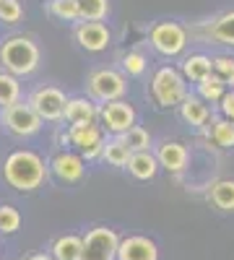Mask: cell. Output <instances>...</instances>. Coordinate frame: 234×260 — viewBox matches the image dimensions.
Wrapping results in <instances>:
<instances>
[{
  "instance_id": "cell-1",
  "label": "cell",
  "mask_w": 234,
  "mask_h": 260,
  "mask_svg": "<svg viewBox=\"0 0 234 260\" xmlns=\"http://www.w3.org/2000/svg\"><path fill=\"white\" fill-rule=\"evenodd\" d=\"M47 172L50 164H45V159L29 148L11 151L3 161V180L18 192H31L42 187V182L47 180Z\"/></svg>"
},
{
  "instance_id": "cell-2",
  "label": "cell",
  "mask_w": 234,
  "mask_h": 260,
  "mask_svg": "<svg viewBox=\"0 0 234 260\" xmlns=\"http://www.w3.org/2000/svg\"><path fill=\"white\" fill-rule=\"evenodd\" d=\"M39 57H42V52L31 37L13 34L0 42V68L18 78L31 76L39 68Z\"/></svg>"
},
{
  "instance_id": "cell-3",
  "label": "cell",
  "mask_w": 234,
  "mask_h": 260,
  "mask_svg": "<svg viewBox=\"0 0 234 260\" xmlns=\"http://www.w3.org/2000/svg\"><path fill=\"white\" fill-rule=\"evenodd\" d=\"M187 78L182 76L180 68H172V65H161V68L154 73L151 78V96L159 107L164 110H175L180 107L187 96Z\"/></svg>"
},
{
  "instance_id": "cell-4",
  "label": "cell",
  "mask_w": 234,
  "mask_h": 260,
  "mask_svg": "<svg viewBox=\"0 0 234 260\" xmlns=\"http://www.w3.org/2000/svg\"><path fill=\"white\" fill-rule=\"evenodd\" d=\"M60 141L65 146H76L78 154L86 161H94V159H102L107 138H104L102 122H86V125H68V130L60 136Z\"/></svg>"
},
{
  "instance_id": "cell-5",
  "label": "cell",
  "mask_w": 234,
  "mask_h": 260,
  "mask_svg": "<svg viewBox=\"0 0 234 260\" xmlns=\"http://www.w3.org/2000/svg\"><path fill=\"white\" fill-rule=\"evenodd\" d=\"M187 34L190 31L177 21H156L148 29V42H151L154 52H159L161 57H177L187 47Z\"/></svg>"
},
{
  "instance_id": "cell-6",
  "label": "cell",
  "mask_w": 234,
  "mask_h": 260,
  "mask_svg": "<svg viewBox=\"0 0 234 260\" xmlns=\"http://www.w3.org/2000/svg\"><path fill=\"white\" fill-rule=\"evenodd\" d=\"M86 91L94 102L107 104L127 94V78L115 68H96L86 81Z\"/></svg>"
},
{
  "instance_id": "cell-7",
  "label": "cell",
  "mask_w": 234,
  "mask_h": 260,
  "mask_svg": "<svg viewBox=\"0 0 234 260\" xmlns=\"http://www.w3.org/2000/svg\"><path fill=\"white\" fill-rule=\"evenodd\" d=\"M0 120H3L8 133L16 136V138H31V136H37L42 130V122H45L34 112V107L29 102L26 104L16 102L11 107H3V110H0Z\"/></svg>"
},
{
  "instance_id": "cell-8",
  "label": "cell",
  "mask_w": 234,
  "mask_h": 260,
  "mask_svg": "<svg viewBox=\"0 0 234 260\" xmlns=\"http://www.w3.org/2000/svg\"><path fill=\"white\" fill-rule=\"evenodd\" d=\"M34 112L45 120V122H60L65 120V107H68V96L65 91H60L57 86H37L26 99Z\"/></svg>"
},
{
  "instance_id": "cell-9",
  "label": "cell",
  "mask_w": 234,
  "mask_h": 260,
  "mask_svg": "<svg viewBox=\"0 0 234 260\" xmlns=\"http://www.w3.org/2000/svg\"><path fill=\"white\" fill-rule=\"evenodd\" d=\"M138 115H136V107L125 99H115L99 107V122L104 127V133L110 136H122L127 133L133 125H136Z\"/></svg>"
},
{
  "instance_id": "cell-10",
  "label": "cell",
  "mask_w": 234,
  "mask_h": 260,
  "mask_svg": "<svg viewBox=\"0 0 234 260\" xmlns=\"http://www.w3.org/2000/svg\"><path fill=\"white\" fill-rule=\"evenodd\" d=\"M120 237L110 226H94L83 237V257L81 260H117Z\"/></svg>"
},
{
  "instance_id": "cell-11",
  "label": "cell",
  "mask_w": 234,
  "mask_h": 260,
  "mask_svg": "<svg viewBox=\"0 0 234 260\" xmlns=\"http://www.w3.org/2000/svg\"><path fill=\"white\" fill-rule=\"evenodd\" d=\"M73 37L78 42V47L86 52H102L112 42V31L104 21H78L73 29Z\"/></svg>"
},
{
  "instance_id": "cell-12",
  "label": "cell",
  "mask_w": 234,
  "mask_h": 260,
  "mask_svg": "<svg viewBox=\"0 0 234 260\" xmlns=\"http://www.w3.org/2000/svg\"><path fill=\"white\" fill-rule=\"evenodd\" d=\"M83 159L81 154H76V151H57V154L50 159V172L65 185H76L83 180V172H86V167H83Z\"/></svg>"
},
{
  "instance_id": "cell-13",
  "label": "cell",
  "mask_w": 234,
  "mask_h": 260,
  "mask_svg": "<svg viewBox=\"0 0 234 260\" xmlns=\"http://www.w3.org/2000/svg\"><path fill=\"white\" fill-rule=\"evenodd\" d=\"M193 34H198L203 42H216V45H229L234 47V11L214 18V21H206V24L195 26Z\"/></svg>"
},
{
  "instance_id": "cell-14",
  "label": "cell",
  "mask_w": 234,
  "mask_h": 260,
  "mask_svg": "<svg viewBox=\"0 0 234 260\" xmlns=\"http://www.w3.org/2000/svg\"><path fill=\"white\" fill-rule=\"evenodd\" d=\"M117 260H159V247L154 240L141 237V234L125 237V240H120Z\"/></svg>"
},
{
  "instance_id": "cell-15",
  "label": "cell",
  "mask_w": 234,
  "mask_h": 260,
  "mask_svg": "<svg viewBox=\"0 0 234 260\" xmlns=\"http://www.w3.org/2000/svg\"><path fill=\"white\" fill-rule=\"evenodd\" d=\"M177 112H180V120L190 127H198L203 130L208 122H211V107L206 99H200L198 94H187L185 102L177 107Z\"/></svg>"
},
{
  "instance_id": "cell-16",
  "label": "cell",
  "mask_w": 234,
  "mask_h": 260,
  "mask_svg": "<svg viewBox=\"0 0 234 260\" xmlns=\"http://www.w3.org/2000/svg\"><path fill=\"white\" fill-rule=\"evenodd\" d=\"M156 159H159V164H161V169H166V172H182V169H187V161H190V154H187V148L180 143V141H161L159 146H156Z\"/></svg>"
},
{
  "instance_id": "cell-17",
  "label": "cell",
  "mask_w": 234,
  "mask_h": 260,
  "mask_svg": "<svg viewBox=\"0 0 234 260\" xmlns=\"http://www.w3.org/2000/svg\"><path fill=\"white\" fill-rule=\"evenodd\" d=\"M99 102L91 96H71L65 107V122L68 125H86V122H99Z\"/></svg>"
},
{
  "instance_id": "cell-18",
  "label": "cell",
  "mask_w": 234,
  "mask_h": 260,
  "mask_svg": "<svg viewBox=\"0 0 234 260\" xmlns=\"http://www.w3.org/2000/svg\"><path fill=\"white\" fill-rule=\"evenodd\" d=\"M182 76L190 83H200L208 76H214V57H208L206 52H193L182 60Z\"/></svg>"
},
{
  "instance_id": "cell-19",
  "label": "cell",
  "mask_w": 234,
  "mask_h": 260,
  "mask_svg": "<svg viewBox=\"0 0 234 260\" xmlns=\"http://www.w3.org/2000/svg\"><path fill=\"white\" fill-rule=\"evenodd\" d=\"M159 169H161V164H159L154 151H136L130 156V161H127V172L136 180H154Z\"/></svg>"
},
{
  "instance_id": "cell-20",
  "label": "cell",
  "mask_w": 234,
  "mask_h": 260,
  "mask_svg": "<svg viewBox=\"0 0 234 260\" xmlns=\"http://www.w3.org/2000/svg\"><path fill=\"white\" fill-rule=\"evenodd\" d=\"M206 133L208 141L219 146V148H234V120L219 115V117H211V122L206 125Z\"/></svg>"
},
{
  "instance_id": "cell-21",
  "label": "cell",
  "mask_w": 234,
  "mask_h": 260,
  "mask_svg": "<svg viewBox=\"0 0 234 260\" xmlns=\"http://www.w3.org/2000/svg\"><path fill=\"white\" fill-rule=\"evenodd\" d=\"M133 151L127 148V143L122 141V136H110L104 141V151H102V161H107L110 167H120L127 169V161H130Z\"/></svg>"
},
{
  "instance_id": "cell-22",
  "label": "cell",
  "mask_w": 234,
  "mask_h": 260,
  "mask_svg": "<svg viewBox=\"0 0 234 260\" xmlns=\"http://www.w3.org/2000/svg\"><path fill=\"white\" fill-rule=\"evenodd\" d=\"M52 257L55 260H81L83 257V237L76 234H62L52 242Z\"/></svg>"
},
{
  "instance_id": "cell-23",
  "label": "cell",
  "mask_w": 234,
  "mask_h": 260,
  "mask_svg": "<svg viewBox=\"0 0 234 260\" xmlns=\"http://www.w3.org/2000/svg\"><path fill=\"white\" fill-rule=\"evenodd\" d=\"M208 198L219 211H234V180H216L208 190Z\"/></svg>"
},
{
  "instance_id": "cell-24",
  "label": "cell",
  "mask_w": 234,
  "mask_h": 260,
  "mask_svg": "<svg viewBox=\"0 0 234 260\" xmlns=\"http://www.w3.org/2000/svg\"><path fill=\"white\" fill-rule=\"evenodd\" d=\"M21 102V83H18V76L8 73L0 68V110L3 107H11Z\"/></svg>"
},
{
  "instance_id": "cell-25",
  "label": "cell",
  "mask_w": 234,
  "mask_h": 260,
  "mask_svg": "<svg viewBox=\"0 0 234 260\" xmlns=\"http://www.w3.org/2000/svg\"><path fill=\"white\" fill-rule=\"evenodd\" d=\"M226 91H229V86H226L221 78H216V76H208L206 81L195 83V94H198L200 99H206L208 104H219Z\"/></svg>"
},
{
  "instance_id": "cell-26",
  "label": "cell",
  "mask_w": 234,
  "mask_h": 260,
  "mask_svg": "<svg viewBox=\"0 0 234 260\" xmlns=\"http://www.w3.org/2000/svg\"><path fill=\"white\" fill-rule=\"evenodd\" d=\"M47 11H50V16L57 18V21H68V24H73V21H81L78 0H50Z\"/></svg>"
},
{
  "instance_id": "cell-27",
  "label": "cell",
  "mask_w": 234,
  "mask_h": 260,
  "mask_svg": "<svg viewBox=\"0 0 234 260\" xmlns=\"http://www.w3.org/2000/svg\"><path fill=\"white\" fill-rule=\"evenodd\" d=\"M81 21H102L110 13V0H78Z\"/></svg>"
},
{
  "instance_id": "cell-28",
  "label": "cell",
  "mask_w": 234,
  "mask_h": 260,
  "mask_svg": "<svg viewBox=\"0 0 234 260\" xmlns=\"http://www.w3.org/2000/svg\"><path fill=\"white\" fill-rule=\"evenodd\" d=\"M122 141L127 143V148H130L133 154L136 151H151V133L141 125H133L127 133H122Z\"/></svg>"
},
{
  "instance_id": "cell-29",
  "label": "cell",
  "mask_w": 234,
  "mask_h": 260,
  "mask_svg": "<svg viewBox=\"0 0 234 260\" xmlns=\"http://www.w3.org/2000/svg\"><path fill=\"white\" fill-rule=\"evenodd\" d=\"M214 76L221 78L229 89H234V55H216L214 57Z\"/></svg>"
},
{
  "instance_id": "cell-30",
  "label": "cell",
  "mask_w": 234,
  "mask_h": 260,
  "mask_svg": "<svg viewBox=\"0 0 234 260\" xmlns=\"http://www.w3.org/2000/svg\"><path fill=\"white\" fill-rule=\"evenodd\" d=\"M21 226V213L13 206H0V234H13Z\"/></svg>"
},
{
  "instance_id": "cell-31",
  "label": "cell",
  "mask_w": 234,
  "mask_h": 260,
  "mask_svg": "<svg viewBox=\"0 0 234 260\" xmlns=\"http://www.w3.org/2000/svg\"><path fill=\"white\" fill-rule=\"evenodd\" d=\"M146 57L141 55V52H125L122 55V71H125V76H143L146 73Z\"/></svg>"
},
{
  "instance_id": "cell-32",
  "label": "cell",
  "mask_w": 234,
  "mask_h": 260,
  "mask_svg": "<svg viewBox=\"0 0 234 260\" xmlns=\"http://www.w3.org/2000/svg\"><path fill=\"white\" fill-rule=\"evenodd\" d=\"M21 16H24L21 0H3V3H0V21H3V24H18Z\"/></svg>"
},
{
  "instance_id": "cell-33",
  "label": "cell",
  "mask_w": 234,
  "mask_h": 260,
  "mask_svg": "<svg viewBox=\"0 0 234 260\" xmlns=\"http://www.w3.org/2000/svg\"><path fill=\"white\" fill-rule=\"evenodd\" d=\"M219 115L234 120V89H229V91L224 94V99L219 102Z\"/></svg>"
},
{
  "instance_id": "cell-34",
  "label": "cell",
  "mask_w": 234,
  "mask_h": 260,
  "mask_svg": "<svg viewBox=\"0 0 234 260\" xmlns=\"http://www.w3.org/2000/svg\"><path fill=\"white\" fill-rule=\"evenodd\" d=\"M26 260H55V257H52V252L50 255L47 252H37V255H29Z\"/></svg>"
},
{
  "instance_id": "cell-35",
  "label": "cell",
  "mask_w": 234,
  "mask_h": 260,
  "mask_svg": "<svg viewBox=\"0 0 234 260\" xmlns=\"http://www.w3.org/2000/svg\"><path fill=\"white\" fill-rule=\"evenodd\" d=\"M0 3H3V0H0Z\"/></svg>"
}]
</instances>
